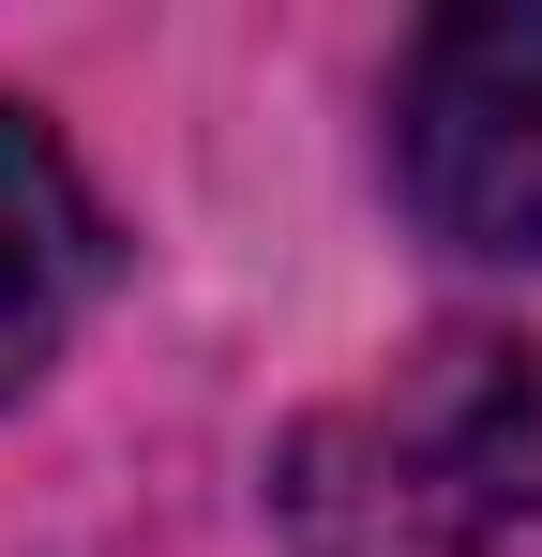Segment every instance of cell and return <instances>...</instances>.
<instances>
[{"label":"cell","instance_id":"6da1fadb","mask_svg":"<svg viewBox=\"0 0 542 557\" xmlns=\"http://www.w3.org/2000/svg\"><path fill=\"white\" fill-rule=\"evenodd\" d=\"M271 512L301 557H482L542 512V347L422 332L392 376L332 392L286 453Z\"/></svg>","mask_w":542,"mask_h":557},{"label":"cell","instance_id":"7a4b0ae2","mask_svg":"<svg viewBox=\"0 0 542 557\" xmlns=\"http://www.w3.org/2000/svg\"><path fill=\"white\" fill-rule=\"evenodd\" d=\"M392 166L452 257H542V0H467L407 46Z\"/></svg>","mask_w":542,"mask_h":557},{"label":"cell","instance_id":"3957f363","mask_svg":"<svg viewBox=\"0 0 542 557\" xmlns=\"http://www.w3.org/2000/svg\"><path fill=\"white\" fill-rule=\"evenodd\" d=\"M90 286H106V211H90L76 151L30 106H0V392H30L61 362Z\"/></svg>","mask_w":542,"mask_h":557}]
</instances>
